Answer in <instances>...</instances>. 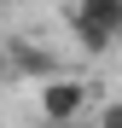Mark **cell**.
Returning <instances> with one entry per match:
<instances>
[{"label": "cell", "instance_id": "6da1fadb", "mask_svg": "<svg viewBox=\"0 0 122 128\" xmlns=\"http://www.w3.org/2000/svg\"><path fill=\"white\" fill-rule=\"evenodd\" d=\"M70 29L87 52H111L122 41V0H76L70 6Z\"/></svg>", "mask_w": 122, "mask_h": 128}, {"label": "cell", "instance_id": "7a4b0ae2", "mask_svg": "<svg viewBox=\"0 0 122 128\" xmlns=\"http://www.w3.org/2000/svg\"><path fill=\"white\" fill-rule=\"evenodd\" d=\"M93 105V88L81 76H52L47 88H41V116H47V128H70L81 122V111Z\"/></svg>", "mask_w": 122, "mask_h": 128}, {"label": "cell", "instance_id": "3957f363", "mask_svg": "<svg viewBox=\"0 0 122 128\" xmlns=\"http://www.w3.org/2000/svg\"><path fill=\"white\" fill-rule=\"evenodd\" d=\"M6 58H12V70H17V76H35L41 88L52 82V52L41 47V41H12V47H6Z\"/></svg>", "mask_w": 122, "mask_h": 128}, {"label": "cell", "instance_id": "277c9868", "mask_svg": "<svg viewBox=\"0 0 122 128\" xmlns=\"http://www.w3.org/2000/svg\"><path fill=\"white\" fill-rule=\"evenodd\" d=\"M93 128H122V99H111V105H99V116H93Z\"/></svg>", "mask_w": 122, "mask_h": 128}, {"label": "cell", "instance_id": "5b68a950", "mask_svg": "<svg viewBox=\"0 0 122 128\" xmlns=\"http://www.w3.org/2000/svg\"><path fill=\"white\" fill-rule=\"evenodd\" d=\"M70 128H81V122H70Z\"/></svg>", "mask_w": 122, "mask_h": 128}]
</instances>
